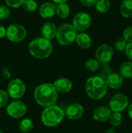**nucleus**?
I'll return each mask as SVG.
<instances>
[{
	"instance_id": "obj_1",
	"label": "nucleus",
	"mask_w": 132,
	"mask_h": 133,
	"mask_svg": "<svg viewBox=\"0 0 132 133\" xmlns=\"http://www.w3.org/2000/svg\"><path fill=\"white\" fill-rule=\"evenodd\" d=\"M36 102L44 108L54 105L57 102L58 94L53 83H42L37 86L33 93Z\"/></svg>"
},
{
	"instance_id": "obj_2",
	"label": "nucleus",
	"mask_w": 132,
	"mask_h": 133,
	"mask_svg": "<svg viewBox=\"0 0 132 133\" xmlns=\"http://www.w3.org/2000/svg\"><path fill=\"white\" fill-rule=\"evenodd\" d=\"M28 50L31 56L37 59L48 58L53 51V44L51 40L43 37L32 40L28 46Z\"/></svg>"
},
{
	"instance_id": "obj_3",
	"label": "nucleus",
	"mask_w": 132,
	"mask_h": 133,
	"mask_svg": "<svg viewBox=\"0 0 132 133\" xmlns=\"http://www.w3.org/2000/svg\"><path fill=\"white\" fill-rule=\"evenodd\" d=\"M106 80L100 76L89 77L85 83V91L87 96L93 100L103 98L107 92Z\"/></svg>"
},
{
	"instance_id": "obj_4",
	"label": "nucleus",
	"mask_w": 132,
	"mask_h": 133,
	"mask_svg": "<svg viewBox=\"0 0 132 133\" xmlns=\"http://www.w3.org/2000/svg\"><path fill=\"white\" fill-rule=\"evenodd\" d=\"M65 117L63 110L57 105L45 108L41 114L42 123L48 127H54L59 125Z\"/></svg>"
},
{
	"instance_id": "obj_5",
	"label": "nucleus",
	"mask_w": 132,
	"mask_h": 133,
	"mask_svg": "<svg viewBox=\"0 0 132 133\" xmlns=\"http://www.w3.org/2000/svg\"><path fill=\"white\" fill-rule=\"evenodd\" d=\"M78 30L71 23L61 24L57 29L56 40L60 45L68 46L75 41Z\"/></svg>"
},
{
	"instance_id": "obj_6",
	"label": "nucleus",
	"mask_w": 132,
	"mask_h": 133,
	"mask_svg": "<svg viewBox=\"0 0 132 133\" xmlns=\"http://www.w3.org/2000/svg\"><path fill=\"white\" fill-rule=\"evenodd\" d=\"M26 36L27 31L26 28L19 23H12L6 29L5 37L12 42H21L26 39Z\"/></svg>"
},
{
	"instance_id": "obj_7",
	"label": "nucleus",
	"mask_w": 132,
	"mask_h": 133,
	"mask_svg": "<svg viewBox=\"0 0 132 133\" xmlns=\"http://www.w3.org/2000/svg\"><path fill=\"white\" fill-rule=\"evenodd\" d=\"M114 55V48L108 44H100L95 51L96 59L100 64H108L113 58Z\"/></svg>"
},
{
	"instance_id": "obj_8",
	"label": "nucleus",
	"mask_w": 132,
	"mask_h": 133,
	"mask_svg": "<svg viewBox=\"0 0 132 133\" xmlns=\"http://www.w3.org/2000/svg\"><path fill=\"white\" fill-rule=\"evenodd\" d=\"M129 99L124 94L118 93L114 94L109 102V108L113 112L124 111L128 106Z\"/></svg>"
},
{
	"instance_id": "obj_9",
	"label": "nucleus",
	"mask_w": 132,
	"mask_h": 133,
	"mask_svg": "<svg viewBox=\"0 0 132 133\" xmlns=\"http://www.w3.org/2000/svg\"><path fill=\"white\" fill-rule=\"evenodd\" d=\"M26 84L20 79H14L11 80L7 87V93L9 97L13 99L22 97L26 92Z\"/></svg>"
},
{
	"instance_id": "obj_10",
	"label": "nucleus",
	"mask_w": 132,
	"mask_h": 133,
	"mask_svg": "<svg viewBox=\"0 0 132 133\" xmlns=\"http://www.w3.org/2000/svg\"><path fill=\"white\" fill-rule=\"evenodd\" d=\"M92 25V17L86 12H78L73 18L72 26L78 31H85L90 28Z\"/></svg>"
},
{
	"instance_id": "obj_11",
	"label": "nucleus",
	"mask_w": 132,
	"mask_h": 133,
	"mask_svg": "<svg viewBox=\"0 0 132 133\" xmlns=\"http://www.w3.org/2000/svg\"><path fill=\"white\" fill-rule=\"evenodd\" d=\"M27 111L26 105L19 101H12L8 104L6 108L7 114L13 118H19L26 115Z\"/></svg>"
},
{
	"instance_id": "obj_12",
	"label": "nucleus",
	"mask_w": 132,
	"mask_h": 133,
	"mask_svg": "<svg viewBox=\"0 0 132 133\" xmlns=\"http://www.w3.org/2000/svg\"><path fill=\"white\" fill-rule=\"evenodd\" d=\"M84 108L79 103H73L70 104L66 109V116L70 120H78L83 116Z\"/></svg>"
},
{
	"instance_id": "obj_13",
	"label": "nucleus",
	"mask_w": 132,
	"mask_h": 133,
	"mask_svg": "<svg viewBox=\"0 0 132 133\" xmlns=\"http://www.w3.org/2000/svg\"><path fill=\"white\" fill-rule=\"evenodd\" d=\"M57 5L53 2H45L39 8V13L42 18H52L56 14Z\"/></svg>"
},
{
	"instance_id": "obj_14",
	"label": "nucleus",
	"mask_w": 132,
	"mask_h": 133,
	"mask_svg": "<svg viewBox=\"0 0 132 133\" xmlns=\"http://www.w3.org/2000/svg\"><path fill=\"white\" fill-rule=\"evenodd\" d=\"M111 115V110L109 107L100 106L96 108L93 114V118L96 122H104L109 120Z\"/></svg>"
},
{
	"instance_id": "obj_15",
	"label": "nucleus",
	"mask_w": 132,
	"mask_h": 133,
	"mask_svg": "<svg viewBox=\"0 0 132 133\" xmlns=\"http://www.w3.org/2000/svg\"><path fill=\"white\" fill-rule=\"evenodd\" d=\"M53 85L58 93L67 94L72 89V83L67 78H59L54 82Z\"/></svg>"
},
{
	"instance_id": "obj_16",
	"label": "nucleus",
	"mask_w": 132,
	"mask_h": 133,
	"mask_svg": "<svg viewBox=\"0 0 132 133\" xmlns=\"http://www.w3.org/2000/svg\"><path fill=\"white\" fill-rule=\"evenodd\" d=\"M105 80L107 87L114 90L121 88L124 83V78L117 72H111Z\"/></svg>"
},
{
	"instance_id": "obj_17",
	"label": "nucleus",
	"mask_w": 132,
	"mask_h": 133,
	"mask_svg": "<svg viewBox=\"0 0 132 133\" xmlns=\"http://www.w3.org/2000/svg\"><path fill=\"white\" fill-rule=\"evenodd\" d=\"M57 26L54 23L51 22H46L43 24L40 29L42 37L49 40H51L55 37L57 34Z\"/></svg>"
},
{
	"instance_id": "obj_18",
	"label": "nucleus",
	"mask_w": 132,
	"mask_h": 133,
	"mask_svg": "<svg viewBox=\"0 0 132 133\" xmlns=\"http://www.w3.org/2000/svg\"><path fill=\"white\" fill-rule=\"evenodd\" d=\"M75 41H76L77 45L82 49L89 48L92 45V43H93L91 37L88 34L83 33V32L77 34Z\"/></svg>"
},
{
	"instance_id": "obj_19",
	"label": "nucleus",
	"mask_w": 132,
	"mask_h": 133,
	"mask_svg": "<svg viewBox=\"0 0 132 133\" xmlns=\"http://www.w3.org/2000/svg\"><path fill=\"white\" fill-rule=\"evenodd\" d=\"M119 74L124 79H132V61H126L120 65Z\"/></svg>"
},
{
	"instance_id": "obj_20",
	"label": "nucleus",
	"mask_w": 132,
	"mask_h": 133,
	"mask_svg": "<svg viewBox=\"0 0 132 133\" xmlns=\"http://www.w3.org/2000/svg\"><path fill=\"white\" fill-rule=\"evenodd\" d=\"M120 13L124 18L132 17V0H123L120 5Z\"/></svg>"
},
{
	"instance_id": "obj_21",
	"label": "nucleus",
	"mask_w": 132,
	"mask_h": 133,
	"mask_svg": "<svg viewBox=\"0 0 132 133\" xmlns=\"http://www.w3.org/2000/svg\"><path fill=\"white\" fill-rule=\"evenodd\" d=\"M70 6L66 3H61L57 5L56 14L61 19H66L70 15Z\"/></svg>"
},
{
	"instance_id": "obj_22",
	"label": "nucleus",
	"mask_w": 132,
	"mask_h": 133,
	"mask_svg": "<svg viewBox=\"0 0 132 133\" xmlns=\"http://www.w3.org/2000/svg\"><path fill=\"white\" fill-rule=\"evenodd\" d=\"M100 68V63L96 58H89L85 62V69L91 72H96Z\"/></svg>"
},
{
	"instance_id": "obj_23",
	"label": "nucleus",
	"mask_w": 132,
	"mask_h": 133,
	"mask_svg": "<svg viewBox=\"0 0 132 133\" xmlns=\"http://www.w3.org/2000/svg\"><path fill=\"white\" fill-rule=\"evenodd\" d=\"M33 122L30 118H25L19 123V130L23 133L30 132L33 129Z\"/></svg>"
},
{
	"instance_id": "obj_24",
	"label": "nucleus",
	"mask_w": 132,
	"mask_h": 133,
	"mask_svg": "<svg viewBox=\"0 0 132 133\" xmlns=\"http://www.w3.org/2000/svg\"><path fill=\"white\" fill-rule=\"evenodd\" d=\"M96 9L100 13H106L110 7V2L109 0H98L95 5Z\"/></svg>"
},
{
	"instance_id": "obj_25",
	"label": "nucleus",
	"mask_w": 132,
	"mask_h": 133,
	"mask_svg": "<svg viewBox=\"0 0 132 133\" xmlns=\"http://www.w3.org/2000/svg\"><path fill=\"white\" fill-rule=\"evenodd\" d=\"M110 123L112 126L114 127H117L121 125L123 122V117L121 112H114L113 114L111 113L110 117L109 118Z\"/></svg>"
},
{
	"instance_id": "obj_26",
	"label": "nucleus",
	"mask_w": 132,
	"mask_h": 133,
	"mask_svg": "<svg viewBox=\"0 0 132 133\" xmlns=\"http://www.w3.org/2000/svg\"><path fill=\"white\" fill-rule=\"evenodd\" d=\"M22 7L26 12H35L37 9L38 5H37V2L35 0H24Z\"/></svg>"
},
{
	"instance_id": "obj_27",
	"label": "nucleus",
	"mask_w": 132,
	"mask_h": 133,
	"mask_svg": "<svg viewBox=\"0 0 132 133\" xmlns=\"http://www.w3.org/2000/svg\"><path fill=\"white\" fill-rule=\"evenodd\" d=\"M127 44H128V42L123 37H120L117 40H116V41L114 42V49L119 52L124 51L127 47Z\"/></svg>"
},
{
	"instance_id": "obj_28",
	"label": "nucleus",
	"mask_w": 132,
	"mask_h": 133,
	"mask_svg": "<svg viewBox=\"0 0 132 133\" xmlns=\"http://www.w3.org/2000/svg\"><path fill=\"white\" fill-rule=\"evenodd\" d=\"M128 43L132 42V25L127 26L123 31L122 37Z\"/></svg>"
},
{
	"instance_id": "obj_29",
	"label": "nucleus",
	"mask_w": 132,
	"mask_h": 133,
	"mask_svg": "<svg viewBox=\"0 0 132 133\" xmlns=\"http://www.w3.org/2000/svg\"><path fill=\"white\" fill-rule=\"evenodd\" d=\"M24 0H5V4L11 8L17 9L23 5Z\"/></svg>"
},
{
	"instance_id": "obj_30",
	"label": "nucleus",
	"mask_w": 132,
	"mask_h": 133,
	"mask_svg": "<svg viewBox=\"0 0 132 133\" xmlns=\"http://www.w3.org/2000/svg\"><path fill=\"white\" fill-rule=\"evenodd\" d=\"M113 72L112 68L108 65V64H103L102 69H101V72H100V76L106 79V78L111 73Z\"/></svg>"
},
{
	"instance_id": "obj_31",
	"label": "nucleus",
	"mask_w": 132,
	"mask_h": 133,
	"mask_svg": "<svg viewBox=\"0 0 132 133\" xmlns=\"http://www.w3.org/2000/svg\"><path fill=\"white\" fill-rule=\"evenodd\" d=\"M10 16V10L6 5H0V19H5Z\"/></svg>"
},
{
	"instance_id": "obj_32",
	"label": "nucleus",
	"mask_w": 132,
	"mask_h": 133,
	"mask_svg": "<svg viewBox=\"0 0 132 133\" xmlns=\"http://www.w3.org/2000/svg\"><path fill=\"white\" fill-rule=\"evenodd\" d=\"M9 100V94L4 90H0V108L4 107Z\"/></svg>"
},
{
	"instance_id": "obj_33",
	"label": "nucleus",
	"mask_w": 132,
	"mask_h": 133,
	"mask_svg": "<svg viewBox=\"0 0 132 133\" xmlns=\"http://www.w3.org/2000/svg\"><path fill=\"white\" fill-rule=\"evenodd\" d=\"M124 52H125V55H126L127 58L130 61H132V42L128 43L127 47H126V48L124 50Z\"/></svg>"
},
{
	"instance_id": "obj_34",
	"label": "nucleus",
	"mask_w": 132,
	"mask_h": 133,
	"mask_svg": "<svg viewBox=\"0 0 132 133\" xmlns=\"http://www.w3.org/2000/svg\"><path fill=\"white\" fill-rule=\"evenodd\" d=\"M81 4L86 7H92L94 6L98 0H79Z\"/></svg>"
},
{
	"instance_id": "obj_35",
	"label": "nucleus",
	"mask_w": 132,
	"mask_h": 133,
	"mask_svg": "<svg viewBox=\"0 0 132 133\" xmlns=\"http://www.w3.org/2000/svg\"><path fill=\"white\" fill-rule=\"evenodd\" d=\"M5 36H6V28L3 25L0 24V39L4 38Z\"/></svg>"
},
{
	"instance_id": "obj_36",
	"label": "nucleus",
	"mask_w": 132,
	"mask_h": 133,
	"mask_svg": "<svg viewBox=\"0 0 132 133\" xmlns=\"http://www.w3.org/2000/svg\"><path fill=\"white\" fill-rule=\"evenodd\" d=\"M128 113L131 119H132V103L128 106Z\"/></svg>"
},
{
	"instance_id": "obj_37",
	"label": "nucleus",
	"mask_w": 132,
	"mask_h": 133,
	"mask_svg": "<svg viewBox=\"0 0 132 133\" xmlns=\"http://www.w3.org/2000/svg\"><path fill=\"white\" fill-rule=\"evenodd\" d=\"M68 0H51V2H53L55 4H61V3H65L66 2H68Z\"/></svg>"
},
{
	"instance_id": "obj_38",
	"label": "nucleus",
	"mask_w": 132,
	"mask_h": 133,
	"mask_svg": "<svg viewBox=\"0 0 132 133\" xmlns=\"http://www.w3.org/2000/svg\"><path fill=\"white\" fill-rule=\"evenodd\" d=\"M3 71H4V75H5V76H7L8 78H9V77H10V74H9V72H8V70L4 69Z\"/></svg>"
},
{
	"instance_id": "obj_39",
	"label": "nucleus",
	"mask_w": 132,
	"mask_h": 133,
	"mask_svg": "<svg viewBox=\"0 0 132 133\" xmlns=\"http://www.w3.org/2000/svg\"><path fill=\"white\" fill-rule=\"evenodd\" d=\"M106 133H116V132L114 129H110L106 132Z\"/></svg>"
},
{
	"instance_id": "obj_40",
	"label": "nucleus",
	"mask_w": 132,
	"mask_h": 133,
	"mask_svg": "<svg viewBox=\"0 0 132 133\" xmlns=\"http://www.w3.org/2000/svg\"><path fill=\"white\" fill-rule=\"evenodd\" d=\"M0 133H3V132H2V131H1V130H0Z\"/></svg>"
}]
</instances>
